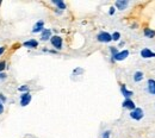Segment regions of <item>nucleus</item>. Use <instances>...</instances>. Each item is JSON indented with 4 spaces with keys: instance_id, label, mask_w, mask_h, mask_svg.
Segmentation results:
<instances>
[{
    "instance_id": "1",
    "label": "nucleus",
    "mask_w": 155,
    "mask_h": 138,
    "mask_svg": "<svg viewBox=\"0 0 155 138\" xmlns=\"http://www.w3.org/2000/svg\"><path fill=\"white\" fill-rule=\"evenodd\" d=\"M143 116H144V113H143V110L142 108H135V110H132L131 112H130V117L132 118V119H135V120H141L143 118Z\"/></svg>"
},
{
    "instance_id": "2",
    "label": "nucleus",
    "mask_w": 155,
    "mask_h": 138,
    "mask_svg": "<svg viewBox=\"0 0 155 138\" xmlns=\"http://www.w3.org/2000/svg\"><path fill=\"white\" fill-rule=\"evenodd\" d=\"M97 39L99 42H102V43H109V42H111L112 41V37H111V35L109 34V32H100V34H98V36H97Z\"/></svg>"
},
{
    "instance_id": "3",
    "label": "nucleus",
    "mask_w": 155,
    "mask_h": 138,
    "mask_svg": "<svg viewBox=\"0 0 155 138\" xmlns=\"http://www.w3.org/2000/svg\"><path fill=\"white\" fill-rule=\"evenodd\" d=\"M50 42H51V44H53V47L56 48L57 50L62 49V38L60 37V36H53V37L50 38Z\"/></svg>"
},
{
    "instance_id": "4",
    "label": "nucleus",
    "mask_w": 155,
    "mask_h": 138,
    "mask_svg": "<svg viewBox=\"0 0 155 138\" xmlns=\"http://www.w3.org/2000/svg\"><path fill=\"white\" fill-rule=\"evenodd\" d=\"M30 101H31V94L29 93V92L23 93V94L21 95V105H22L23 107L28 106V105L30 104Z\"/></svg>"
},
{
    "instance_id": "5",
    "label": "nucleus",
    "mask_w": 155,
    "mask_h": 138,
    "mask_svg": "<svg viewBox=\"0 0 155 138\" xmlns=\"http://www.w3.org/2000/svg\"><path fill=\"white\" fill-rule=\"evenodd\" d=\"M128 56H129V51L123 50L120 52H117L114 56H112V60H114V61H123V60H125Z\"/></svg>"
},
{
    "instance_id": "6",
    "label": "nucleus",
    "mask_w": 155,
    "mask_h": 138,
    "mask_svg": "<svg viewBox=\"0 0 155 138\" xmlns=\"http://www.w3.org/2000/svg\"><path fill=\"white\" fill-rule=\"evenodd\" d=\"M44 30V22L43 20H39L35 24V26H33L32 29V32L33 34H37V32H42Z\"/></svg>"
},
{
    "instance_id": "7",
    "label": "nucleus",
    "mask_w": 155,
    "mask_h": 138,
    "mask_svg": "<svg viewBox=\"0 0 155 138\" xmlns=\"http://www.w3.org/2000/svg\"><path fill=\"white\" fill-rule=\"evenodd\" d=\"M141 56L143 58H152V57H155V52H153L152 50L146 48L143 50H141Z\"/></svg>"
},
{
    "instance_id": "8",
    "label": "nucleus",
    "mask_w": 155,
    "mask_h": 138,
    "mask_svg": "<svg viewBox=\"0 0 155 138\" xmlns=\"http://www.w3.org/2000/svg\"><path fill=\"white\" fill-rule=\"evenodd\" d=\"M24 47L29 48V49H35V48L38 47V42L36 41V39H30V41L24 42Z\"/></svg>"
},
{
    "instance_id": "9",
    "label": "nucleus",
    "mask_w": 155,
    "mask_h": 138,
    "mask_svg": "<svg viewBox=\"0 0 155 138\" xmlns=\"http://www.w3.org/2000/svg\"><path fill=\"white\" fill-rule=\"evenodd\" d=\"M122 106H123L124 108L130 110V111H132V110L136 108V106H135L134 101H132V100H130V99H126V100H124V101H123V104H122Z\"/></svg>"
},
{
    "instance_id": "10",
    "label": "nucleus",
    "mask_w": 155,
    "mask_h": 138,
    "mask_svg": "<svg viewBox=\"0 0 155 138\" xmlns=\"http://www.w3.org/2000/svg\"><path fill=\"white\" fill-rule=\"evenodd\" d=\"M120 92H122V94L126 98V99H129L131 95H134V93H132L131 90H128V89H126L125 85H122V86H120Z\"/></svg>"
},
{
    "instance_id": "11",
    "label": "nucleus",
    "mask_w": 155,
    "mask_h": 138,
    "mask_svg": "<svg viewBox=\"0 0 155 138\" xmlns=\"http://www.w3.org/2000/svg\"><path fill=\"white\" fill-rule=\"evenodd\" d=\"M148 92L155 95V80H152V79L148 80Z\"/></svg>"
},
{
    "instance_id": "12",
    "label": "nucleus",
    "mask_w": 155,
    "mask_h": 138,
    "mask_svg": "<svg viewBox=\"0 0 155 138\" xmlns=\"http://www.w3.org/2000/svg\"><path fill=\"white\" fill-rule=\"evenodd\" d=\"M116 7L118 9V10H120V11H123V10H125V7L128 6V1H125V0H118V1H116Z\"/></svg>"
},
{
    "instance_id": "13",
    "label": "nucleus",
    "mask_w": 155,
    "mask_h": 138,
    "mask_svg": "<svg viewBox=\"0 0 155 138\" xmlns=\"http://www.w3.org/2000/svg\"><path fill=\"white\" fill-rule=\"evenodd\" d=\"M49 38H51V31L49 29H44L42 31V41H48Z\"/></svg>"
},
{
    "instance_id": "14",
    "label": "nucleus",
    "mask_w": 155,
    "mask_h": 138,
    "mask_svg": "<svg viewBox=\"0 0 155 138\" xmlns=\"http://www.w3.org/2000/svg\"><path fill=\"white\" fill-rule=\"evenodd\" d=\"M142 79H143V73H142V71H136V73L134 74V80L136 82H140Z\"/></svg>"
},
{
    "instance_id": "15",
    "label": "nucleus",
    "mask_w": 155,
    "mask_h": 138,
    "mask_svg": "<svg viewBox=\"0 0 155 138\" xmlns=\"http://www.w3.org/2000/svg\"><path fill=\"white\" fill-rule=\"evenodd\" d=\"M53 3L55 4L60 10H65V9H66V4L62 3V1H60V0H53Z\"/></svg>"
},
{
    "instance_id": "16",
    "label": "nucleus",
    "mask_w": 155,
    "mask_h": 138,
    "mask_svg": "<svg viewBox=\"0 0 155 138\" xmlns=\"http://www.w3.org/2000/svg\"><path fill=\"white\" fill-rule=\"evenodd\" d=\"M144 35L148 37V38H153L155 36V31L154 30H150V29H144Z\"/></svg>"
},
{
    "instance_id": "17",
    "label": "nucleus",
    "mask_w": 155,
    "mask_h": 138,
    "mask_svg": "<svg viewBox=\"0 0 155 138\" xmlns=\"http://www.w3.org/2000/svg\"><path fill=\"white\" fill-rule=\"evenodd\" d=\"M111 37H112V41H119L120 34L119 32H113V35H111Z\"/></svg>"
},
{
    "instance_id": "18",
    "label": "nucleus",
    "mask_w": 155,
    "mask_h": 138,
    "mask_svg": "<svg viewBox=\"0 0 155 138\" xmlns=\"http://www.w3.org/2000/svg\"><path fill=\"white\" fill-rule=\"evenodd\" d=\"M19 90H21V92H24V93H26V92H29V87L26 86V85H24V86L19 87Z\"/></svg>"
},
{
    "instance_id": "19",
    "label": "nucleus",
    "mask_w": 155,
    "mask_h": 138,
    "mask_svg": "<svg viewBox=\"0 0 155 138\" xmlns=\"http://www.w3.org/2000/svg\"><path fill=\"white\" fill-rule=\"evenodd\" d=\"M5 67H6L5 61H1V62H0V73H3V70L5 69Z\"/></svg>"
},
{
    "instance_id": "20",
    "label": "nucleus",
    "mask_w": 155,
    "mask_h": 138,
    "mask_svg": "<svg viewBox=\"0 0 155 138\" xmlns=\"http://www.w3.org/2000/svg\"><path fill=\"white\" fill-rule=\"evenodd\" d=\"M110 133H111L110 131H105V132L103 133V138H109V137H110Z\"/></svg>"
},
{
    "instance_id": "21",
    "label": "nucleus",
    "mask_w": 155,
    "mask_h": 138,
    "mask_svg": "<svg viewBox=\"0 0 155 138\" xmlns=\"http://www.w3.org/2000/svg\"><path fill=\"white\" fill-rule=\"evenodd\" d=\"M110 50H111V52H112V56H114V55H116L117 52H118V51H117V49H116V48H113V47H112V48H110Z\"/></svg>"
},
{
    "instance_id": "22",
    "label": "nucleus",
    "mask_w": 155,
    "mask_h": 138,
    "mask_svg": "<svg viewBox=\"0 0 155 138\" xmlns=\"http://www.w3.org/2000/svg\"><path fill=\"white\" fill-rule=\"evenodd\" d=\"M0 101H1L3 104H4V102H6V98H5L3 94H0Z\"/></svg>"
},
{
    "instance_id": "23",
    "label": "nucleus",
    "mask_w": 155,
    "mask_h": 138,
    "mask_svg": "<svg viewBox=\"0 0 155 138\" xmlns=\"http://www.w3.org/2000/svg\"><path fill=\"white\" fill-rule=\"evenodd\" d=\"M3 112H4V104L0 101V114H1Z\"/></svg>"
},
{
    "instance_id": "24",
    "label": "nucleus",
    "mask_w": 155,
    "mask_h": 138,
    "mask_svg": "<svg viewBox=\"0 0 155 138\" xmlns=\"http://www.w3.org/2000/svg\"><path fill=\"white\" fill-rule=\"evenodd\" d=\"M4 79H6V74L0 73V80H4Z\"/></svg>"
},
{
    "instance_id": "25",
    "label": "nucleus",
    "mask_w": 155,
    "mask_h": 138,
    "mask_svg": "<svg viewBox=\"0 0 155 138\" xmlns=\"http://www.w3.org/2000/svg\"><path fill=\"white\" fill-rule=\"evenodd\" d=\"M77 73H82V69H77V70H74V74H77Z\"/></svg>"
},
{
    "instance_id": "26",
    "label": "nucleus",
    "mask_w": 155,
    "mask_h": 138,
    "mask_svg": "<svg viewBox=\"0 0 155 138\" xmlns=\"http://www.w3.org/2000/svg\"><path fill=\"white\" fill-rule=\"evenodd\" d=\"M4 51H5V48L4 47H0V55H3Z\"/></svg>"
},
{
    "instance_id": "27",
    "label": "nucleus",
    "mask_w": 155,
    "mask_h": 138,
    "mask_svg": "<svg viewBox=\"0 0 155 138\" xmlns=\"http://www.w3.org/2000/svg\"><path fill=\"white\" fill-rule=\"evenodd\" d=\"M109 13H110V15H113V13H114V7H111V9H110V12H109Z\"/></svg>"
}]
</instances>
